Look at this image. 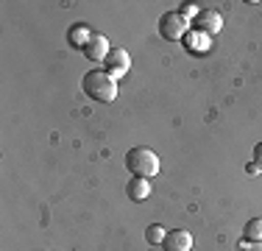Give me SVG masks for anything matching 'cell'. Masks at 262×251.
<instances>
[{
	"label": "cell",
	"instance_id": "6da1fadb",
	"mask_svg": "<svg viewBox=\"0 0 262 251\" xmlns=\"http://www.w3.org/2000/svg\"><path fill=\"white\" fill-rule=\"evenodd\" d=\"M81 90H84V95H90L98 103H112L117 98V81L106 70H90L81 78Z\"/></svg>",
	"mask_w": 262,
	"mask_h": 251
},
{
	"label": "cell",
	"instance_id": "7a4b0ae2",
	"mask_svg": "<svg viewBox=\"0 0 262 251\" xmlns=\"http://www.w3.org/2000/svg\"><path fill=\"white\" fill-rule=\"evenodd\" d=\"M126 168L131 176H145V179H154L159 173V156L154 154L151 148H131L126 154Z\"/></svg>",
	"mask_w": 262,
	"mask_h": 251
},
{
	"label": "cell",
	"instance_id": "3957f363",
	"mask_svg": "<svg viewBox=\"0 0 262 251\" xmlns=\"http://www.w3.org/2000/svg\"><path fill=\"white\" fill-rule=\"evenodd\" d=\"M192 25L190 20L182 14V11H165V14L159 17V36L167 42H179L184 39V34L190 31Z\"/></svg>",
	"mask_w": 262,
	"mask_h": 251
},
{
	"label": "cell",
	"instance_id": "277c9868",
	"mask_svg": "<svg viewBox=\"0 0 262 251\" xmlns=\"http://www.w3.org/2000/svg\"><path fill=\"white\" fill-rule=\"evenodd\" d=\"M103 70L112 75V78H123V75H128L131 70V56H128V50H123V48H112L109 50V56L103 59Z\"/></svg>",
	"mask_w": 262,
	"mask_h": 251
},
{
	"label": "cell",
	"instance_id": "5b68a950",
	"mask_svg": "<svg viewBox=\"0 0 262 251\" xmlns=\"http://www.w3.org/2000/svg\"><path fill=\"white\" fill-rule=\"evenodd\" d=\"M190 25H192L195 31H201V34L212 36V34H217V31L223 28V17L217 14L215 9H201V14H198Z\"/></svg>",
	"mask_w": 262,
	"mask_h": 251
},
{
	"label": "cell",
	"instance_id": "8992f818",
	"mask_svg": "<svg viewBox=\"0 0 262 251\" xmlns=\"http://www.w3.org/2000/svg\"><path fill=\"white\" fill-rule=\"evenodd\" d=\"M184 50L187 53H192V56H207L209 53V45H212V39L207 34H201V31H195V28H190L184 34Z\"/></svg>",
	"mask_w": 262,
	"mask_h": 251
},
{
	"label": "cell",
	"instance_id": "52a82bcc",
	"mask_svg": "<svg viewBox=\"0 0 262 251\" xmlns=\"http://www.w3.org/2000/svg\"><path fill=\"white\" fill-rule=\"evenodd\" d=\"M162 248H165V251H190L192 248V235L187 229H170L165 235Z\"/></svg>",
	"mask_w": 262,
	"mask_h": 251
},
{
	"label": "cell",
	"instance_id": "ba28073f",
	"mask_svg": "<svg viewBox=\"0 0 262 251\" xmlns=\"http://www.w3.org/2000/svg\"><path fill=\"white\" fill-rule=\"evenodd\" d=\"M109 39H106L103 34H95V31H92V39L86 42V48H84V56L90 61H103L106 56H109Z\"/></svg>",
	"mask_w": 262,
	"mask_h": 251
},
{
	"label": "cell",
	"instance_id": "9c48e42d",
	"mask_svg": "<svg viewBox=\"0 0 262 251\" xmlns=\"http://www.w3.org/2000/svg\"><path fill=\"white\" fill-rule=\"evenodd\" d=\"M126 196L131 201H145L151 196V179H145V176H131L128 184H126Z\"/></svg>",
	"mask_w": 262,
	"mask_h": 251
},
{
	"label": "cell",
	"instance_id": "30bf717a",
	"mask_svg": "<svg viewBox=\"0 0 262 251\" xmlns=\"http://www.w3.org/2000/svg\"><path fill=\"white\" fill-rule=\"evenodd\" d=\"M90 39H92V31H90V25H86V23H76V25H70V31H67V42H70L73 48L84 50Z\"/></svg>",
	"mask_w": 262,
	"mask_h": 251
},
{
	"label": "cell",
	"instance_id": "8fae6325",
	"mask_svg": "<svg viewBox=\"0 0 262 251\" xmlns=\"http://www.w3.org/2000/svg\"><path fill=\"white\" fill-rule=\"evenodd\" d=\"M243 240L262 243V218H251V221L243 226Z\"/></svg>",
	"mask_w": 262,
	"mask_h": 251
},
{
	"label": "cell",
	"instance_id": "7c38bea8",
	"mask_svg": "<svg viewBox=\"0 0 262 251\" xmlns=\"http://www.w3.org/2000/svg\"><path fill=\"white\" fill-rule=\"evenodd\" d=\"M165 235H167V229L162 223H151L145 229V240L151 243V246H162V243H165Z\"/></svg>",
	"mask_w": 262,
	"mask_h": 251
},
{
	"label": "cell",
	"instance_id": "4fadbf2b",
	"mask_svg": "<svg viewBox=\"0 0 262 251\" xmlns=\"http://www.w3.org/2000/svg\"><path fill=\"white\" fill-rule=\"evenodd\" d=\"M179 11H182V14H184V17H187V20H190V23H192V20H195V17H198V14H201V9H198V6H195V3H184V6H182V9H179Z\"/></svg>",
	"mask_w": 262,
	"mask_h": 251
},
{
	"label": "cell",
	"instance_id": "5bb4252c",
	"mask_svg": "<svg viewBox=\"0 0 262 251\" xmlns=\"http://www.w3.org/2000/svg\"><path fill=\"white\" fill-rule=\"evenodd\" d=\"M254 168L262 173V142H257V145H254Z\"/></svg>",
	"mask_w": 262,
	"mask_h": 251
},
{
	"label": "cell",
	"instance_id": "9a60e30c",
	"mask_svg": "<svg viewBox=\"0 0 262 251\" xmlns=\"http://www.w3.org/2000/svg\"><path fill=\"white\" fill-rule=\"evenodd\" d=\"M237 251H262V243H248V240H243L240 246H237Z\"/></svg>",
	"mask_w": 262,
	"mask_h": 251
}]
</instances>
